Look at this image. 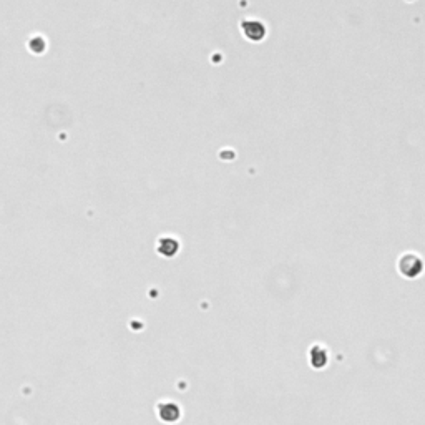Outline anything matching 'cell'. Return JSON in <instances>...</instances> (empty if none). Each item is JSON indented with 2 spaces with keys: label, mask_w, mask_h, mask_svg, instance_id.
I'll list each match as a JSON object with an SVG mask.
<instances>
[{
  "label": "cell",
  "mask_w": 425,
  "mask_h": 425,
  "mask_svg": "<svg viewBox=\"0 0 425 425\" xmlns=\"http://www.w3.org/2000/svg\"><path fill=\"white\" fill-rule=\"evenodd\" d=\"M399 269L403 276H407V278H415V276H419L422 273V261H420V258L414 256V254H405V256L400 259Z\"/></svg>",
  "instance_id": "6da1fadb"
},
{
  "label": "cell",
  "mask_w": 425,
  "mask_h": 425,
  "mask_svg": "<svg viewBox=\"0 0 425 425\" xmlns=\"http://www.w3.org/2000/svg\"><path fill=\"white\" fill-rule=\"evenodd\" d=\"M28 48H30V52L35 53V55H40L45 52L47 48V44H45V38L42 37V35H33V37L28 40Z\"/></svg>",
  "instance_id": "8992f818"
},
{
  "label": "cell",
  "mask_w": 425,
  "mask_h": 425,
  "mask_svg": "<svg viewBox=\"0 0 425 425\" xmlns=\"http://www.w3.org/2000/svg\"><path fill=\"white\" fill-rule=\"evenodd\" d=\"M178 247H180V244L175 238H160V241H158V253L161 256H168V258L175 256L176 251H178Z\"/></svg>",
  "instance_id": "277c9868"
},
{
  "label": "cell",
  "mask_w": 425,
  "mask_h": 425,
  "mask_svg": "<svg viewBox=\"0 0 425 425\" xmlns=\"http://www.w3.org/2000/svg\"><path fill=\"white\" fill-rule=\"evenodd\" d=\"M158 415L163 422H176L180 419V407L173 402H163L158 405Z\"/></svg>",
  "instance_id": "7a4b0ae2"
},
{
  "label": "cell",
  "mask_w": 425,
  "mask_h": 425,
  "mask_svg": "<svg viewBox=\"0 0 425 425\" xmlns=\"http://www.w3.org/2000/svg\"><path fill=\"white\" fill-rule=\"evenodd\" d=\"M311 356V364H313L316 369H321L325 364H327V351L324 349L322 345H314L309 352Z\"/></svg>",
  "instance_id": "5b68a950"
},
{
  "label": "cell",
  "mask_w": 425,
  "mask_h": 425,
  "mask_svg": "<svg viewBox=\"0 0 425 425\" xmlns=\"http://www.w3.org/2000/svg\"><path fill=\"white\" fill-rule=\"evenodd\" d=\"M243 32L251 42H259L266 35V28L261 22H253V20H249V22L243 24Z\"/></svg>",
  "instance_id": "3957f363"
}]
</instances>
